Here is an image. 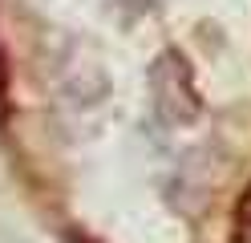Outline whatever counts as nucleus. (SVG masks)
Returning a JSON list of instances; mask_svg holds the SVG:
<instances>
[{
	"instance_id": "obj_1",
	"label": "nucleus",
	"mask_w": 251,
	"mask_h": 243,
	"mask_svg": "<svg viewBox=\"0 0 251 243\" xmlns=\"http://www.w3.org/2000/svg\"><path fill=\"white\" fill-rule=\"evenodd\" d=\"M150 89H154V106H158V118L170 126H186L195 122L199 113V93H195V81L191 69L182 65L178 53H162L150 69Z\"/></svg>"
},
{
	"instance_id": "obj_2",
	"label": "nucleus",
	"mask_w": 251,
	"mask_h": 243,
	"mask_svg": "<svg viewBox=\"0 0 251 243\" xmlns=\"http://www.w3.org/2000/svg\"><path fill=\"white\" fill-rule=\"evenodd\" d=\"M235 223H239V231H243V235L251 231V187H247V194L239 199V207H235Z\"/></svg>"
}]
</instances>
